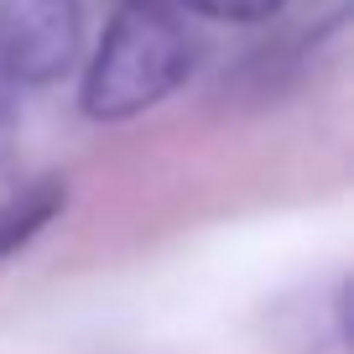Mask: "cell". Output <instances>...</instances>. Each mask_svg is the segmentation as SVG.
Masks as SVG:
<instances>
[{"label":"cell","mask_w":354,"mask_h":354,"mask_svg":"<svg viewBox=\"0 0 354 354\" xmlns=\"http://www.w3.org/2000/svg\"><path fill=\"white\" fill-rule=\"evenodd\" d=\"M63 209H68V188L53 183V177L37 183V188H26L21 198H6V203H0V261L16 255L26 240H37Z\"/></svg>","instance_id":"cell-3"},{"label":"cell","mask_w":354,"mask_h":354,"mask_svg":"<svg viewBox=\"0 0 354 354\" xmlns=\"http://www.w3.org/2000/svg\"><path fill=\"white\" fill-rule=\"evenodd\" d=\"M193 57H198V42L183 11H172L167 0H125L88 57L84 115L131 120L151 110L193 73Z\"/></svg>","instance_id":"cell-1"},{"label":"cell","mask_w":354,"mask_h":354,"mask_svg":"<svg viewBox=\"0 0 354 354\" xmlns=\"http://www.w3.org/2000/svg\"><path fill=\"white\" fill-rule=\"evenodd\" d=\"M183 16H214V21H266L281 11V0H167Z\"/></svg>","instance_id":"cell-4"},{"label":"cell","mask_w":354,"mask_h":354,"mask_svg":"<svg viewBox=\"0 0 354 354\" xmlns=\"http://www.w3.org/2000/svg\"><path fill=\"white\" fill-rule=\"evenodd\" d=\"M78 0H0V78L11 88L57 84L78 57Z\"/></svg>","instance_id":"cell-2"}]
</instances>
